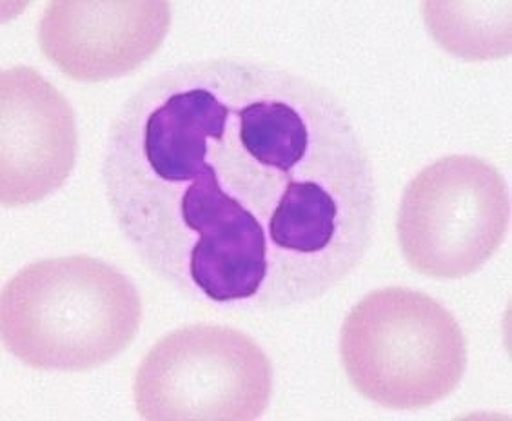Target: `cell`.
<instances>
[{
  "label": "cell",
  "mask_w": 512,
  "mask_h": 421,
  "mask_svg": "<svg viewBox=\"0 0 512 421\" xmlns=\"http://www.w3.org/2000/svg\"><path fill=\"white\" fill-rule=\"evenodd\" d=\"M340 356L356 391L394 411L442 402L462 382L467 340L444 305L409 287L367 294L347 314Z\"/></svg>",
  "instance_id": "3"
},
{
  "label": "cell",
  "mask_w": 512,
  "mask_h": 421,
  "mask_svg": "<svg viewBox=\"0 0 512 421\" xmlns=\"http://www.w3.org/2000/svg\"><path fill=\"white\" fill-rule=\"evenodd\" d=\"M273 367L247 334L224 325L182 327L151 347L133 396L149 421H251L269 407Z\"/></svg>",
  "instance_id": "4"
},
{
  "label": "cell",
  "mask_w": 512,
  "mask_h": 421,
  "mask_svg": "<svg viewBox=\"0 0 512 421\" xmlns=\"http://www.w3.org/2000/svg\"><path fill=\"white\" fill-rule=\"evenodd\" d=\"M102 180L138 260L207 304H309L375 236V169L347 109L255 60L178 64L142 84L111 122Z\"/></svg>",
  "instance_id": "1"
},
{
  "label": "cell",
  "mask_w": 512,
  "mask_h": 421,
  "mask_svg": "<svg viewBox=\"0 0 512 421\" xmlns=\"http://www.w3.org/2000/svg\"><path fill=\"white\" fill-rule=\"evenodd\" d=\"M77 122L66 97L30 66L0 75V200L39 202L66 184L77 160Z\"/></svg>",
  "instance_id": "6"
},
{
  "label": "cell",
  "mask_w": 512,
  "mask_h": 421,
  "mask_svg": "<svg viewBox=\"0 0 512 421\" xmlns=\"http://www.w3.org/2000/svg\"><path fill=\"white\" fill-rule=\"evenodd\" d=\"M511 195L502 173L483 158L451 155L422 169L405 187L396 235L420 275H473L503 244Z\"/></svg>",
  "instance_id": "5"
},
{
  "label": "cell",
  "mask_w": 512,
  "mask_h": 421,
  "mask_svg": "<svg viewBox=\"0 0 512 421\" xmlns=\"http://www.w3.org/2000/svg\"><path fill=\"white\" fill-rule=\"evenodd\" d=\"M140 322L135 284L91 256L39 260L20 269L0 296L4 347L39 371L97 369L128 349Z\"/></svg>",
  "instance_id": "2"
},
{
  "label": "cell",
  "mask_w": 512,
  "mask_h": 421,
  "mask_svg": "<svg viewBox=\"0 0 512 421\" xmlns=\"http://www.w3.org/2000/svg\"><path fill=\"white\" fill-rule=\"evenodd\" d=\"M169 28L166 0H55L40 19L39 44L69 79L102 82L140 68Z\"/></svg>",
  "instance_id": "7"
},
{
  "label": "cell",
  "mask_w": 512,
  "mask_h": 421,
  "mask_svg": "<svg viewBox=\"0 0 512 421\" xmlns=\"http://www.w3.org/2000/svg\"><path fill=\"white\" fill-rule=\"evenodd\" d=\"M425 24L454 57L502 59L511 53V2H425Z\"/></svg>",
  "instance_id": "8"
}]
</instances>
